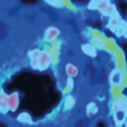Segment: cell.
Segmentation results:
<instances>
[{"mask_svg":"<svg viewBox=\"0 0 127 127\" xmlns=\"http://www.w3.org/2000/svg\"><path fill=\"white\" fill-rule=\"evenodd\" d=\"M66 71L69 76H76L77 68L74 66V65H70V64H69V65H67V67H66Z\"/></svg>","mask_w":127,"mask_h":127,"instance_id":"6da1fadb","label":"cell"}]
</instances>
